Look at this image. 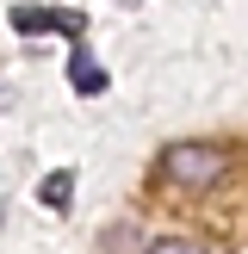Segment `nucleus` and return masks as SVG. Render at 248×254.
<instances>
[{
    "label": "nucleus",
    "instance_id": "nucleus-4",
    "mask_svg": "<svg viewBox=\"0 0 248 254\" xmlns=\"http://www.w3.org/2000/svg\"><path fill=\"white\" fill-rule=\"evenodd\" d=\"M68 192H74V168H56L44 186H37V198H44L50 211H68Z\"/></svg>",
    "mask_w": 248,
    "mask_h": 254
},
{
    "label": "nucleus",
    "instance_id": "nucleus-3",
    "mask_svg": "<svg viewBox=\"0 0 248 254\" xmlns=\"http://www.w3.org/2000/svg\"><path fill=\"white\" fill-rule=\"evenodd\" d=\"M68 87L74 93H106V68L87 62V56H68Z\"/></svg>",
    "mask_w": 248,
    "mask_h": 254
},
{
    "label": "nucleus",
    "instance_id": "nucleus-1",
    "mask_svg": "<svg viewBox=\"0 0 248 254\" xmlns=\"http://www.w3.org/2000/svg\"><path fill=\"white\" fill-rule=\"evenodd\" d=\"M161 174H168L174 186L205 192V186H217L223 174H230V155H223L217 143H174V149H161Z\"/></svg>",
    "mask_w": 248,
    "mask_h": 254
},
{
    "label": "nucleus",
    "instance_id": "nucleus-5",
    "mask_svg": "<svg viewBox=\"0 0 248 254\" xmlns=\"http://www.w3.org/2000/svg\"><path fill=\"white\" fill-rule=\"evenodd\" d=\"M149 254H205V248H198V242H155Z\"/></svg>",
    "mask_w": 248,
    "mask_h": 254
},
{
    "label": "nucleus",
    "instance_id": "nucleus-2",
    "mask_svg": "<svg viewBox=\"0 0 248 254\" xmlns=\"http://www.w3.org/2000/svg\"><path fill=\"white\" fill-rule=\"evenodd\" d=\"M12 31L37 37V31H68L81 37V12H37V6H12Z\"/></svg>",
    "mask_w": 248,
    "mask_h": 254
}]
</instances>
